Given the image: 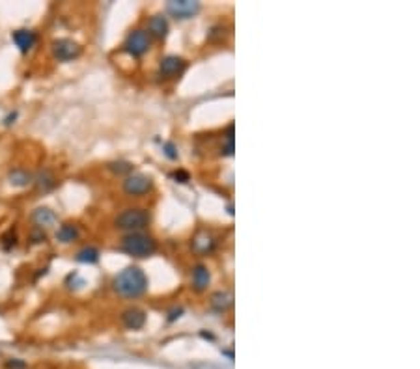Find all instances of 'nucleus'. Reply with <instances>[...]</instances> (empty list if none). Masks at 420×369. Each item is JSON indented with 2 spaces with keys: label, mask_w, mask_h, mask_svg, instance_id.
I'll list each match as a JSON object with an SVG mask.
<instances>
[{
  "label": "nucleus",
  "mask_w": 420,
  "mask_h": 369,
  "mask_svg": "<svg viewBox=\"0 0 420 369\" xmlns=\"http://www.w3.org/2000/svg\"><path fill=\"white\" fill-rule=\"evenodd\" d=\"M149 213L148 209L143 207H129L123 209L120 215L114 218V226L127 233H138L143 229L148 228Z\"/></svg>",
  "instance_id": "3"
},
{
  "label": "nucleus",
  "mask_w": 420,
  "mask_h": 369,
  "mask_svg": "<svg viewBox=\"0 0 420 369\" xmlns=\"http://www.w3.org/2000/svg\"><path fill=\"white\" fill-rule=\"evenodd\" d=\"M190 278H193V288L197 289V291H203V289H208L211 282L210 268L206 267V265H197V267L193 268Z\"/></svg>",
  "instance_id": "14"
},
{
  "label": "nucleus",
  "mask_w": 420,
  "mask_h": 369,
  "mask_svg": "<svg viewBox=\"0 0 420 369\" xmlns=\"http://www.w3.org/2000/svg\"><path fill=\"white\" fill-rule=\"evenodd\" d=\"M169 34V19L164 15H153L148 23V36H153L157 40H164Z\"/></svg>",
  "instance_id": "12"
},
{
  "label": "nucleus",
  "mask_w": 420,
  "mask_h": 369,
  "mask_svg": "<svg viewBox=\"0 0 420 369\" xmlns=\"http://www.w3.org/2000/svg\"><path fill=\"white\" fill-rule=\"evenodd\" d=\"M172 179H176V183H187L189 181V174L183 172V170H176V172L172 174Z\"/></svg>",
  "instance_id": "24"
},
{
  "label": "nucleus",
  "mask_w": 420,
  "mask_h": 369,
  "mask_svg": "<svg viewBox=\"0 0 420 369\" xmlns=\"http://www.w3.org/2000/svg\"><path fill=\"white\" fill-rule=\"evenodd\" d=\"M163 151H164V155L169 157V159H172V161H174V159H177L176 146H174L172 142H166V144H163Z\"/></svg>",
  "instance_id": "23"
},
{
  "label": "nucleus",
  "mask_w": 420,
  "mask_h": 369,
  "mask_svg": "<svg viewBox=\"0 0 420 369\" xmlns=\"http://www.w3.org/2000/svg\"><path fill=\"white\" fill-rule=\"evenodd\" d=\"M112 288L123 298H138L148 291V276L140 267H125L112 280Z\"/></svg>",
  "instance_id": "1"
},
{
  "label": "nucleus",
  "mask_w": 420,
  "mask_h": 369,
  "mask_svg": "<svg viewBox=\"0 0 420 369\" xmlns=\"http://www.w3.org/2000/svg\"><path fill=\"white\" fill-rule=\"evenodd\" d=\"M32 183H34L36 188L41 190V192H49V190H53V188H55L56 179H55V175H53V172L43 170V172H40L38 175H34V181Z\"/></svg>",
  "instance_id": "16"
},
{
  "label": "nucleus",
  "mask_w": 420,
  "mask_h": 369,
  "mask_svg": "<svg viewBox=\"0 0 420 369\" xmlns=\"http://www.w3.org/2000/svg\"><path fill=\"white\" fill-rule=\"evenodd\" d=\"M120 249L125 252L131 257L135 259H144V257H149L157 252V242L156 239L148 233H127L120 242Z\"/></svg>",
  "instance_id": "2"
},
{
  "label": "nucleus",
  "mask_w": 420,
  "mask_h": 369,
  "mask_svg": "<svg viewBox=\"0 0 420 369\" xmlns=\"http://www.w3.org/2000/svg\"><path fill=\"white\" fill-rule=\"evenodd\" d=\"M79 237H81V229L71 222L62 224L60 228L56 229V241H60L62 244H71V242L79 241Z\"/></svg>",
  "instance_id": "13"
},
{
  "label": "nucleus",
  "mask_w": 420,
  "mask_h": 369,
  "mask_svg": "<svg viewBox=\"0 0 420 369\" xmlns=\"http://www.w3.org/2000/svg\"><path fill=\"white\" fill-rule=\"evenodd\" d=\"M123 327L129 330H140L146 325V311L140 308H127L122 314Z\"/></svg>",
  "instance_id": "11"
},
{
  "label": "nucleus",
  "mask_w": 420,
  "mask_h": 369,
  "mask_svg": "<svg viewBox=\"0 0 420 369\" xmlns=\"http://www.w3.org/2000/svg\"><path fill=\"white\" fill-rule=\"evenodd\" d=\"M193 249L197 250V252L206 254V252H211V250L215 249V241H213V237L210 233H198L193 239Z\"/></svg>",
  "instance_id": "18"
},
{
  "label": "nucleus",
  "mask_w": 420,
  "mask_h": 369,
  "mask_svg": "<svg viewBox=\"0 0 420 369\" xmlns=\"http://www.w3.org/2000/svg\"><path fill=\"white\" fill-rule=\"evenodd\" d=\"M15 244H17V235H15L14 229H10L4 237H2V246L6 250L14 249Z\"/></svg>",
  "instance_id": "21"
},
{
  "label": "nucleus",
  "mask_w": 420,
  "mask_h": 369,
  "mask_svg": "<svg viewBox=\"0 0 420 369\" xmlns=\"http://www.w3.org/2000/svg\"><path fill=\"white\" fill-rule=\"evenodd\" d=\"M75 262L84 263V265H94L99 262V250L95 246H84L75 254Z\"/></svg>",
  "instance_id": "17"
},
{
  "label": "nucleus",
  "mask_w": 420,
  "mask_h": 369,
  "mask_svg": "<svg viewBox=\"0 0 420 369\" xmlns=\"http://www.w3.org/2000/svg\"><path fill=\"white\" fill-rule=\"evenodd\" d=\"M109 170H112L114 174L118 175H125L127 177L129 174H133V164L125 161H118V162H110Z\"/></svg>",
  "instance_id": "20"
},
{
  "label": "nucleus",
  "mask_w": 420,
  "mask_h": 369,
  "mask_svg": "<svg viewBox=\"0 0 420 369\" xmlns=\"http://www.w3.org/2000/svg\"><path fill=\"white\" fill-rule=\"evenodd\" d=\"M30 220H32V224H34V228L49 229V228H53V226H56V222H58V216H56V213L53 211V209L38 207V209H34V211H32V215H30Z\"/></svg>",
  "instance_id": "10"
},
{
  "label": "nucleus",
  "mask_w": 420,
  "mask_h": 369,
  "mask_svg": "<svg viewBox=\"0 0 420 369\" xmlns=\"http://www.w3.org/2000/svg\"><path fill=\"white\" fill-rule=\"evenodd\" d=\"M4 368L6 369H27V362H25V360H21V358H10V360H6V364H4Z\"/></svg>",
  "instance_id": "22"
},
{
  "label": "nucleus",
  "mask_w": 420,
  "mask_h": 369,
  "mask_svg": "<svg viewBox=\"0 0 420 369\" xmlns=\"http://www.w3.org/2000/svg\"><path fill=\"white\" fill-rule=\"evenodd\" d=\"M15 120H17V112H10V114L4 118V125H12V123H15Z\"/></svg>",
  "instance_id": "25"
},
{
  "label": "nucleus",
  "mask_w": 420,
  "mask_h": 369,
  "mask_svg": "<svg viewBox=\"0 0 420 369\" xmlns=\"http://www.w3.org/2000/svg\"><path fill=\"white\" fill-rule=\"evenodd\" d=\"M211 306L217 308L219 311H224L232 306V295L226 291H219L215 295L211 296Z\"/></svg>",
  "instance_id": "19"
},
{
  "label": "nucleus",
  "mask_w": 420,
  "mask_h": 369,
  "mask_svg": "<svg viewBox=\"0 0 420 369\" xmlns=\"http://www.w3.org/2000/svg\"><path fill=\"white\" fill-rule=\"evenodd\" d=\"M53 56L58 62H73L82 54V47L77 41L69 40V38H60V40L53 41L51 45Z\"/></svg>",
  "instance_id": "5"
},
{
  "label": "nucleus",
  "mask_w": 420,
  "mask_h": 369,
  "mask_svg": "<svg viewBox=\"0 0 420 369\" xmlns=\"http://www.w3.org/2000/svg\"><path fill=\"white\" fill-rule=\"evenodd\" d=\"M8 179H10V183L14 187H28L30 183L34 181V175L27 172V170H23V168H15V170L10 172Z\"/></svg>",
  "instance_id": "15"
},
{
  "label": "nucleus",
  "mask_w": 420,
  "mask_h": 369,
  "mask_svg": "<svg viewBox=\"0 0 420 369\" xmlns=\"http://www.w3.org/2000/svg\"><path fill=\"white\" fill-rule=\"evenodd\" d=\"M12 40H14L15 47L19 49L21 53L27 54L30 53L34 45L38 43V36H36L34 30H28V28H19V30H14L12 34Z\"/></svg>",
  "instance_id": "9"
},
{
  "label": "nucleus",
  "mask_w": 420,
  "mask_h": 369,
  "mask_svg": "<svg viewBox=\"0 0 420 369\" xmlns=\"http://www.w3.org/2000/svg\"><path fill=\"white\" fill-rule=\"evenodd\" d=\"M187 67V62L182 56H176V54H169L164 56L161 64H159V75L163 79H174L177 75H182Z\"/></svg>",
  "instance_id": "8"
},
{
  "label": "nucleus",
  "mask_w": 420,
  "mask_h": 369,
  "mask_svg": "<svg viewBox=\"0 0 420 369\" xmlns=\"http://www.w3.org/2000/svg\"><path fill=\"white\" fill-rule=\"evenodd\" d=\"M151 188H153V181L146 174H135L133 172L123 179V192L127 196H136L138 198V196L148 194Z\"/></svg>",
  "instance_id": "6"
},
{
  "label": "nucleus",
  "mask_w": 420,
  "mask_h": 369,
  "mask_svg": "<svg viewBox=\"0 0 420 369\" xmlns=\"http://www.w3.org/2000/svg\"><path fill=\"white\" fill-rule=\"evenodd\" d=\"M149 45H151V40H149L148 32L143 28H136V30L127 34V38L123 41V51L138 58V56H144L148 53Z\"/></svg>",
  "instance_id": "4"
},
{
  "label": "nucleus",
  "mask_w": 420,
  "mask_h": 369,
  "mask_svg": "<svg viewBox=\"0 0 420 369\" xmlns=\"http://www.w3.org/2000/svg\"><path fill=\"white\" fill-rule=\"evenodd\" d=\"M166 12L180 21L190 19L200 12V2H197V0H170L166 4Z\"/></svg>",
  "instance_id": "7"
}]
</instances>
